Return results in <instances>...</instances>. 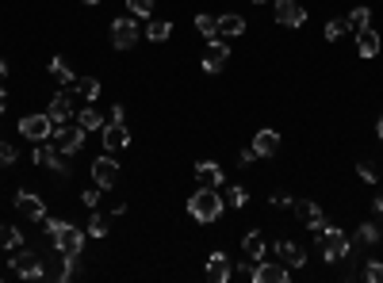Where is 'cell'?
<instances>
[{
	"label": "cell",
	"instance_id": "277c9868",
	"mask_svg": "<svg viewBox=\"0 0 383 283\" xmlns=\"http://www.w3.org/2000/svg\"><path fill=\"white\" fill-rule=\"evenodd\" d=\"M322 257H326L329 264L349 257V237H345V229H334V226L322 229Z\"/></svg>",
	"mask_w": 383,
	"mask_h": 283
},
{
	"label": "cell",
	"instance_id": "d6986e66",
	"mask_svg": "<svg viewBox=\"0 0 383 283\" xmlns=\"http://www.w3.org/2000/svg\"><path fill=\"white\" fill-rule=\"evenodd\" d=\"M357 50H360V58H375V54H380V35H375V27L357 31Z\"/></svg>",
	"mask_w": 383,
	"mask_h": 283
},
{
	"label": "cell",
	"instance_id": "f6af8a7d",
	"mask_svg": "<svg viewBox=\"0 0 383 283\" xmlns=\"http://www.w3.org/2000/svg\"><path fill=\"white\" fill-rule=\"evenodd\" d=\"M4 107H8V92L0 88V111H4Z\"/></svg>",
	"mask_w": 383,
	"mask_h": 283
},
{
	"label": "cell",
	"instance_id": "6da1fadb",
	"mask_svg": "<svg viewBox=\"0 0 383 283\" xmlns=\"http://www.w3.org/2000/svg\"><path fill=\"white\" fill-rule=\"evenodd\" d=\"M188 214L196 222H214L222 214V195L214 188H203V184H199V191L188 199Z\"/></svg>",
	"mask_w": 383,
	"mask_h": 283
},
{
	"label": "cell",
	"instance_id": "d590c367",
	"mask_svg": "<svg viewBox=\"0 0 383 283\" xmlns=\"http://www.w3.org/2000/svg\"><path fill=\"white\" fill-rule=\"evenodd\" d=\"M88 234H92V237H104V234H107V222L100 218V214H92V218H88Z\"/></svg>",
	"mask_w": 383,
	"mask_h": 283
},
{
	"label": "cell",
	"instance_id": "484cf974",
	"mask_svg": "<svg viewBox=\"0 0 383 283\" xmlns=\"http://www.w3.org/2000/svg\"><path fill=\"white\" fill-rule=\"evenodd\" d=\"M196 27H199V35L203 38H219V15H196Z\"/></svg>",
	"mask_w": 383,
	"mask_h": 283
},
{
	"label": "cell",
	"instance_id": "bcb514c9",
	"mask_svg": "<svg viewBox=\"0 0 383 283\" xmlns=\"http://www.w3.org/2000/svg\"><path fill=\"white\" fill-rule=\"evenodd\" d=\"M380 138H383V115H380Z\"/></svg>",
	"mask_w": 383,
	"mask_h": 283
},
{
	"label": "cell",
	"instance_id": "4dcf8cb0",
	"mask_svg": "<svg viewBox=\"0 0 383 283\" xmlns=\"http://www.w3.org/2000/svg\"><path fill=\"white\" fill-rule=\"evenodd\" d=\"M345 19H349V31H360V27H368V19H372V12H368V8H352V12L345 15Z\"/></svg>",
	"mask_w": 383,
	"mask_h": 283
},
{
	"label": "cell",
	"instance_id": "30bf717a",
	"mask_svg": "<svg viewBox=\"0 0 383 283\" xmlns=\"http://www.w3.org/2000/svg\"><path fill=\"white\" fill-rule=\"evenodd\" d=\"M288 275H291V268L283 264V260H280V264H260V260H257L253 272H249V280L253 283H288Z\"/></svg>",
	"mask_w": 383,
	"mask_h": 283
},
{
	"label": "cell",
	"instance_id": "836d02e7",
	"mask_svg": "<svg viewBox=\"0 0 383 283\" xmlns=\"http://www.w3.org/2000/svg\"><path fill=\"white\" fill-rule=\"evenodd\" d=\"M345 31H349V19H329L326 23V38H329V42H334V38H341Z\"/></svg>",
	"mask_w": 383,
	"mask_h": 283
},
{
	"label": "cell",
	"instance_id": "7dc6e473",
	"mask_svg": "<svg viewBox=\"0 0 383 283\" xmlns=\"http://www.w3.org/2000/svg\"><path fill=\"white\" fill-rule=\"evenodd\" d=\"M84 4H100V0H84Z\"/></svg>",
	"mask_w": 383,
	"mask_h": 283
},
{
	"label": "cell",
	"instance_id": "7a4b0ae2",
	"mask_svg": "<svg viewBox=\"0 0 383 283\" xmlns=\"http://www.w3.org/2000/svg\"><path fill=\"white\" fill-rule=\"evenodd\" d=\"M50 241H54V249L69 252V257H81V249H84V234L77 226H69V222H58V229L50 234Z\"/></svg>",
	"mask_w": 383,
	"mask_h": 283
},
{
	"label": "cell",
	"instance_id": "ab89813d",
	"mask_svg": "<svg viewBox=\"0 0 383 283\" xmlns=\"http://www.w3.org/2000/svg\"><path fill=\"white\" fill-rule=\"evenodd\" d=\"M357 172H360V180L375 184V168H372V165H357Z\"/></svg>",
	"mask_w": 383,
	"mask_h": 283
},
{
	"label": "cell",
	"instance_id": "cb8c5ba5",
	"mask_svg": "<svg viewBox=\"0 0 383 283\" xmlns=\"http://www.w3.org/2000/svg\"><path fill=\"white\" fill-rule=\"evenodd\" d=\"M69 88H77L84 99H96V96H100V81H96V76H77Z\"/></svg>",
	"mask_w": 383,
	"mask_h": 283
},
{
	"label": "cell",
	"instance_id": "5bb4252c",
	"mask_svg": "<svg viewBox=\"0 0 383 283\" xmlns=\"http://www.w3.org/2000/svg\"><path fill=\"white\" fill-rule=\"evenodd\" d=\"M100 134H104V145H107V149H123V145L130 142V130H127V122H123V119H107Z\"/></svg>",
	"mask_w": 383,
	"mask_h": 283
},
{
	"label": "cell",
	"instance_id": "8992f818",
	"mask_svg": "<svg viewBox=\"0 0 383 283\" xmlns=\"http://www.w3.org/2000/svg\"><path fill=\"white\" fill-rule=\"evenodd\" d=\"M84 134H88V130H84L81 122H77V127L61 122V127L54 130V145H58V153H77L84 145Z\"/></svg>",
	"mask_w": 383,
	"mask_h": 283
},
{
	"label": "cell",
	"instance_id": "7bdbcfd3",
	"mask_svg": "<svg viewBox=\"0 0 383 283\" xmlns=\"http://www.w3.org/2000/svg\"><path fill=\"white\" fill-rule=\"evenodd\" d=\"M372 207H375V214H380V222H383V195H375V203H372Z\"/></svg>",
	"mask_w": 383,
	"mask_h": 283
},
{
	"label": "cell",
	"instance_id": "7c38bea8",
	"mask_svg": "<svg viewBox=\"0 0 383 283\" xmlns=\"http://www.w3.org/2000/svg\"><path fill=\"white\" fill-rule=\"evenodd\" d=\"M15 211H19L23 218H31V222L46 218V203L35 195V191H19V195H15Z\"/></svg>",
	"mask_w": 383,
	"mask_h": 283
},
{
	"label": "cell",
	"instance_id": "8d00e7d4",
	"mask_svg": "<svg viewBox=\"0 0 383 283\" xmlns=\"http://www.w3.org/2000/svg\"><path fill=\"white\" fill-rule=\"evenodd\" d=\"M364 280H372V283H380V280H383V264H380V260H372V264L364 268Z\"/></svg>",
	"mask_w": 383,
	"mask_h": 283
},
{
	"label": "cell",
	"instance_id": "4fadbf2b",
	"mask_svg": "<svg viewBox=\"0 0 383 283\" xmlns=\"http://www.w3.org/2000/svg\"><path fill=\"white\" fill-rule=\"evenodd\" d=\"M226 61H230V46L222 42V38H214V42L207 46V54H203V69L207 73H222Z\"/></svg>",
	"mask_w": 383,
	"mask_h": 283
},
{
	"label": "cell",
	"instance_id": "ac0fdd59",
	"mask_svg": "<svg viewBox=\"0 0 383 283\" xmlns=\"http://www.w3.org/2000/svg\"><path fill=\"white\" fill-rule=\"evenodd\" d=\"M253 149H257V157H272L276 149H280V134H276V130H257V134H253Z\"/></svg>",
	"mask_w": 383,
	"mask_h": 283
},
{
	"label": "cell",
	"instance_id": "603a6c76",
	"mask_svg": "<svg viewBox=\"0 0 383 283\" xmlns=\"http://www.w3.org/2000/svg\"><path fill=\"white\" fill-rule=\"evenodd\" d=\"M245 31V19L242 15H234V12H226V15H219V38L226 35V38H237Z\"/></svg>",
	"mask_w": 383,
	"mask_h": 283
},
{
	"label": "cell",
	"instance_id": "9c48e42d",
	"mask_svg": "<svg viewBox=\"0 0 383 283\" xmlns=\"http://www.w3.org/2000/svg\"><path fill=\"white\" fill-rule=\"evenodd\" d=\"M291 207H295V218L303 222L306 229H318V234L326 229V214H322L318 203H311V199H299V203H291Z\"/></svg>",
	"mask_w": 383,
	"mask_h": 283
},
{
	"label": "cell",
	"instance_id": "7402d4cb",
	"mask_svg": "<svg viewBox=\"0 0 383 283\" xmlns=\"http://www.w3.org/2000/svg\"><path fill=\"white\" fill-rule=\"evenodd\" d=\"M276 252H280V260H283L288 268H303V264H306V252L299 249L295 241H280V245H276Z\"/></svg>",
	"mask_w": 383,
	"mask_h": 283
},
{
	"label": "cell",
	"instance_id": "83f0119b",
	"mask_svg": "<svg viewBox=\"0 0 383 283\" xmlns=\"http://www.w3.org/2000/svg\"><path fill=\"white\" fill-rule=\"evenodd\" d=\"M50 73L58 76L61 84H73V81H77V76H73V69H69V61H65V58H50Z\"/></svg>",
	"mask_w": 383,
	"mask_h": 283
},
{
	"label": "cell",
	"instance_id": "52a82bcc",
	"mask_svg": "<svg viewBox=\"0 0 383 283\" xmlns=\"http://www.w3.org/2000/svg\"><path fill=\"white\" fill-rule=\"evenodd\" d=\"M31 161H35V165H46V168H54V172H61V176L69 172V165H65V153H58V145L35 142V153H31Z\"/></svg>",
	"mask_w": 383,
	"mask_h": 283
},
{
	"label": "cell",
	"instance_id": "f35d334b",
	"mask_svg": "<svg viewBox=\"0 0 383 283\" xmlns=\"http://www.w3.org/2000/svg\"><path fill=\"white\" fill-rule=\"evenodd\" d=\"M84 207H92V211H96V203H100V188H92V191H84Z\"/></svg>",
	"mask_w": 383,
	"mask_h": 283
},
{
	"label": "cell",
	"instance_id": "44dd1931",
	"mask_svg": "<svg viewBox=\"0 0 383 283\" xmlns=\"http://www.w3.org/2000/svg\"><path fill=\"white\" fill-rule=\"evenodd\" d=\"M46 115H50L54 122H69V115H73V104H69V92H58V96L50 99V107H46Z\"/></svg>",
	"mask_w": 383,
	"mask_h": 283
},
{
	"label": "cell",
	"instance_id": "1f68e13d",
	"mask_svg": "<svg viewBox=\"0 0 383 283\" xmlns=\"http://www.w3.org/2000/svg\"><path fill=\"white\" fill-rule=\"evenodd\" d=\"M357 241H360V245H372V241H380V226H375V222L360 226V229H357Z\"/></svg>",
	"mask_w": 383,
	"mask_h": 283
},
{
	"label": "cell",
	"instance_id": "60d3db41",
	"mask_svg": "<svg viewBox=\"0 0 383 283\" xmlns=\"http://www.w3.org/2000/svg\"><path fill=\"white\" fill-rule=\"evenodd\" d=\"M272 207H291V195H283V191H276V195H272Z\"/></svg>",
	"mask_w": 383,
	"mask_h": 283
},
{
	"label": "cell",
	"instance_id": "ffe728a7",
	"mask_svg": "<svg viewBox=\"0 0 383 283\" xmlns=\"http://www.w3.org/2000/svg\"><path fill=\"white\" fill-rule=\"evenodd\" d=\"M196 180L203 184V188H222V168L214 165V161H199V165H196Z\"/></svg>",
	"mask_w": 383,
	"mask_h": 283
},
{
	"label": "cell",
	"instance_id": "f1b7e54d",
	"mask_svg": "<svg viewBox=\"0 0 383 283\" xmlns=\"http://www.w3.org/2000/svg\"><path fill=\"white\" fill-rule=\"evenodd\" d=\"M242 249H245V257H265V237L260 234H245V241H242Z\"/></svg>",
	"mask_w": 383,
	"mask_h": 283
},
{
	"label": "cell",
	"instance_id": "b9f144b4",
	"mask_svg": "<svg viewBox=\"0 0 383 283\" xmlns=\"http://www.w3.org/2000/svg\"><path fill=\"white\" fill-rule=\"evenodd\" d=\"M253 161H257V149H253V145H249V149H242V165H253Z\"/></svg>",
	"mask_w": 383,
	"mask_h": 283
},
{
	"label": "cell",
	"instance_id": "2e32d148",
	"mask_svg": "<svg viewBox=\"0 0 383 283\" xmlns=\"http://www.w3.org/2000/svg\"><path fill=\"white\" fill-rule=\"evenodd\" d=\"M69 272H73V257L61 252V249H58V257H54V260H42V275H46V280H69Z\"/></svg>",
	"mask_w": 383,
	"mask_h": 283
},
{
	"label": "cell",
	"instance_id": "5b68a950",
	"mask_svg": "<svg viewBox=\"0 0 383 283\" xmlns=\"http://www.w3.org/2000/svg\"><path fill=\"white\" fill-rule=\"evenodd\" d=\"M12 272L19 275V280H42V257L31 249H19L12 257Z\"/></svg>",
	"mask_w": 383,
	"mask_h": 283
},
{
	"label": "cell",
	"instance_id": "f546056e",
	"mask_svg": "<svg viewBox=\"0 0 383 283\" xmlns=\"http://www.w3.org/2000/svg\"><path fill=\"white\" fill-rule=\"evenodd\" d=\"M23 245V234L15 226H0V249H19Z\"/></svg>",
	"mask_w": 383,
	"mask_h": 283
},
{
	"label": "cell",
	"instance_id": "ee69618b",
	"mask_svg": "<svg viewBox=\"0 0 383 283\" xmlns=\"http://www.w3.org/2000/svg\"><path fill=\"white\" fill-rule=\"evenodd\" d=\"M4 76H8V61L0 58V81H4Z\"/></svg>",
	"mask_w": 383,
	"mask_h": 283
},
{
	"label": "cell",
	"instance_id": "4316f807",
	"mask_svg": "<svg viewBox=\"0 0 383 283\" xmlns=\"http://www.w3.org/2000/svg\"><path fill=\"white\" fill-rule=\"evenodd\" d=\"M146 35H150L153 42H165V38L173 35V23H169V19H150V27H146Z\"/></svg>",
	"mask_w": 383,
	"mask_h": 283
},
{
	"label": "cell",
	"instance_id": "3957f363",
	"mask_svg": "<svg viewBox=\"0 0 383 283\" xmlns=\"http://www.w3.org/2000/svg\"><path fill=\"white\" fill-rule=\"evenodd\" d=\"M19 134L31 138V142H46V138H54V119L50 115H23Z\"/></svg>",
	"mask_w": 383,
	"mask_h": 283
},
{
	"label": "cell",
	"instance_id": "d6a6232c",
	"mask_svg": "<svg viewBox=\"0 0 383 283\" xmlns=\"http://www.w3.org/2000/svg\"><path fill=\"white\" fill-rule=\"evenodd\" d=\"M226 203H230V207H245V203H249V191L234 184V188H226Z\"/></svg>",
	"mask_w": 383,
	"mask_h": 283
},
{
	"label": "cell",
	"instance_id": "e575fe53",
	"mask_svg": "<svg viewBox=\"0 0 383 283\" xmlns=\"http://www.w3.org/2000/svg\"><path fill=\"white\" fill-rule=\"evenodd\" d=\"M127 12L130 15H150L153 12V0H127Z\"/></svg>",
	"mask_w": 383,
	"mask_h": 283
},
{
	"label": "cell",
	"instance_id": "d4e9b609",
	"mask_svg": "<svg viewBox=\"0 0 383 283\" xmlns=\"http://www.w3.org/2000/svg\"><path fill=\"white\" fill-rule=\"evenodd\" d=\"M77 122H81L84 130H104V119H100L96 107H81V111H77Z\"/></svg>",
	"mask_w": 383,
	"mask_h": 283
},
{
	"label": "cell",
	"instance_id": "ba28073f",
	"mask_svg": "<svg viewBox=\"0 0 383 283\" xmlns=\"http://www.w3.org/2000/svg\"><path fill=\"white\" fill-rule=\"evenodd\" d=\"M111 42H115V50H130V46L138 42V23H134V15H123V19L111 23Z\"/></svg>",
	"mask_w": 383,
	"mask_h": 283
},
{
	"label": "cell",
	"instance_id": "9a60e30c",
	"mask_svg": "<svg viewBox=\"0 0 383 283\" xmlns=\"http://www.w3.org/2000/svg\"><path fill=\"white\" fill-rule=\"evenodd\" d=\"M92 180H96L100 188H111V184L119 180V165H115V157H96L92 161Z\"/></svg>",
	"mask_w": 383,
	"mask_h": 283
},
{
	"label": "cell",
	"instance_id": "e0dca14e",
	"mask_svg": "<svg viewBox=\"0 0 383 283\" xmlns=\"http://www.w3.org/2000/svg\"><path fill=\"white\" fill-rule=\"evenodd\" d=\"M230 275H234V268H230L226 252H211V257H207V280H211V283H226Z\"/></svg>",
	"mask_w": 383,
	"mask_h": 283
},
{
	"label": "cell",
	"instance_id": "8fae6325",
	"mask_svg": "<svg viewBox=\"0 0 383 283\" xmlns=\"http://www.w3.org/2000/svg\"><path fill=\"white\" fill-rule=\"evenodd\" d=\"M276 23H280V27H303L306 23L303 4H295V0H276Z\"/></svg>",
	"mask_w": 383,
	"mask_h": 283
},
{
	"label": "cell",
	"instance_id": "c3c4849f",
	"mask_svg": "<svg viewBox=\"0 0 383 283\" xmlns=\"http://www.w3.org/2000/svg\"><path fill=\"white\" fill-rule=\"evenodd\" d=\"M253 4H268V0H253Z\"/></svg>",
	"mask_w": 383,
	"mask_h": 283
},
{
	"label": "cell",
	"instance_id": "74e56055",
	"mask_svg": "<svg viewBox=\"0 0 383 283\" xmlns=\"http://www.w3.org/2000/svg\"><path fill=\"white\" fill-rule=\"evenodd\" d=\"M0 165H15V145L0 142Z\"/></svg>",
	"mask_w": 383,
	"mask_h": 283
}]
</instances>
